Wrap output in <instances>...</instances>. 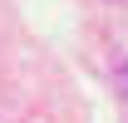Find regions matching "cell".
Instances as JSON below:
<instances>
[{
	"label": "cell",
	"instance_id": "1",
	"mask_svg": "<svg viewBox=\"0 0 128 123\" xmlns=\"http://www.w3.org/2000/svg\"><path fill=\"white\" fill-rule=\"evenodd\" d=\"M118 94L128 98V59H118Z\"/></svg>",
	"mask_w": 128,
	"mask_h": 123
}]
</instances>
